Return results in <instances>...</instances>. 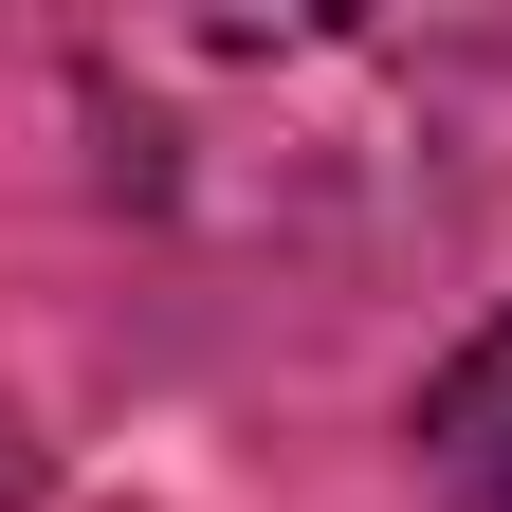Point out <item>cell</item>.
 <instances>
[{
    "label": "cell",
    "mask_w": 512,
    "mask_h": 512,
    "mask_svg": "<svg viewBox=\"0 0 512 512\" xmlns=\"http://www.w3.org/2000/svg\"><path fill=\"white\" fill-rule=\"evenodd\" d=\"M421 476L458 494V512H512V311L421 384Z\"/></svg>",
    "instance_id": "cell-1"
}]
</instances>
